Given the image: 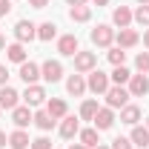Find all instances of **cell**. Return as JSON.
Wrapping results in <instances>:
<instances>
[{
  "label": "cell",
  "mask_w": 149,
  "mask_h": 149,
  "mask_svg": "<svg viewBox=\"0 0 149 149\" xmlns=\"http://www.w3.org/2000/svg\"><path fill=\"white\" fill-rule=\"evenodd\" d=\"M86 89L95 95H106L109 92V74L100 72V69H92L89 72V80H86Z\"/></svg>",
  "instance_id": "cell-1"
},
{
  "label": "cell",
  "mask_w": 149,
  "mask_h": 149,
  "mask_svg": "<svg viewBox=\"0 0 149 149\" xmlns=\"http://www.w3.org/2000/svg\"><path fill=\"white\" fill-rule=\"evenodd\" d=\"M129 89H123V86H109V92H106V106L109 109H123L126 103H129Z\"/></svg>",
  "instance_id": "cell-2"
},
{
  "label": "cell",
  "mask_w": 149,
  "mask_h": 149,
  "mask_svg": "<svg viewBox=\"0 0 149 149\" xmlns=\"http://www.w3.org/2000/svg\"><path fill=\"white\" fill-rule=\"evenodd\" d=\"M112 40H115L112 26H106V23H97V26L92 29V43H95V46H112Z\"/></svg>",
  "instance_id": "cell-3"
},
{
  "label": "cell",
  "mask_w": 149,
  "mask_h": 149,
  "mask_svg": "<svg viewBox=\"0 0 149 149\" xmlns=\"http://www.w3.org/2000/svg\"><path fill=\"white\" fill-rule=\"evenodd\" d=\"M40 77L49 80V83H57V80L63 77V66H60V60H46V63L40 66Z\"/></svg>",
  "instance_id": "cell-4"
},
{
  "label": "cell",
  "mask_w": 149,
  "mask_h": 149,
  "mask_svg": "<svg viewBox=\"0 0 149 149\" xmlns=\"http://www.w3.org/2000/svg\"><path fill=\"white\" fill-rule=\"evenodd\" d=\"M15 37H17V43L35 40V37H37V26L32 23V20H17V26H15Z\"/></svg>",
  "instance_id": "cell-5"
},
{
  "label": "cell",
  "mask_w": 149,
  "mask_h": 149,
  "mask_svg": "<svg viewBox=\"0 0 149 149\" xmlns=\"http://www.w3.org/2000/svg\"><path fill=\"white\" fill-rule=\"evenodd\" d=\"M12 123H15L17 129H26L29 123H35V115L29 112V106H15V109H12Z\"/></svg>",
  "instance_id": "cell-6"
},
{
  "label": "cell",
  "mask_w": 149,
  "mask_h": 149,
  "mask_svg": "<svg viewBox=\"0 0 149 149\" xmlns=\"http://www.w3.org/2000/svg\"><path fill=\"white\" fill-rule=\"evenodd\" d=\"M23 100H26V106H40V103L46 100V89H43V86H37V83H32V86H26Z\"/></svg>",
  "instance_id": "cell-7"
},
{
  "label": "cell",
  "mask_w": 149,
  "mask_h": 149,
  "mask_svg": "<svg viewBox=\"0 0 149 149\" xmlns=\"http://www.w3.org/2000/svg\"><path fill=\"white\" fill-rule=\"evenodd\" d=\"M92 120H95V129H97V132H106V129H112V123H115V115H112L109 106H103V109L95 112Z\"/></svg>",
  "instance_id": "cell-8"
},
{
  "label": "cell",
  "mask_w": 149,
  "mask_h": 149,
  "mask_svg": "<svg viewBox=\"0 0 149 149\" xmlns=\"http://www.w3.org/2000/svg\"><path fill=\"white\" fill-rule=\"evenodd\" d=\"M149 92V77L146 74H132L129 77V95L132 97H143Z\"/></svg>",
  "instance_id": "cell-9"
},
{
  "label": "cell",
  "mask_w": 149,
  "mask_h": 149,
  "mask_svg": "<svg viewBox=\"0 0 149 149\" xmlns=\"http://www.w3.org/2000/svg\"><path fill=\"white\" fill-rule=\"evenodd\" d=\"M95 63H97V55L95 52H77L74 55V69L77 72H92Z\"/></svg>",
  "instance_id": "cell-10"
},
{
  "label": "cell",
  "mask_w": 149,
  "mask_h": 149,
  "mask_svg": "<svg viewBox=\"0 0 149 149\" xmlns=\"http://www.w3.org/2000/svg\"><path fill=\"white\" fill-rule=\"evenodd\" d=\"M37 77H40V66H37V63H32V60L20 63V80H23L26 86H32Z\"/></svg>",
  "instance_id": "cell-11"
},
{
  "label": "cell",
  "mask_w": 149,
  "mask_h": 149,
  "mask_svg": "<svg viewBox=\"0 0 149 149\" xmlns=\"http://www.w3.org/2000/svg\"><path fill=\"white\" fill-rule=\"evenodd\" d=\"M57 52L63 57H74L77 55V37L74 35H63L60 40H57Z\"/></svg>",
  "instance_id": "cell-12"
},
{
  "label": "cell",
  "mask_w": 149,
  "mask_h": 149,
  "mask_svg": "<svg viewBox=\"0 0 149 149\" xmlns=\"http://www.w3.org/2000/svg\"><path fill=\"white\" fill-rule=\"evenodd\" d=\"M77 132H80V123H77V118H74V115H66V118H63V123H60V138L72 141Z\"/></svg>",
  "instance_id": "cell-13"
},
{
  "label": "cell",
  "mask_w": 149,
  "mask_h": 149,
  "mask_svg": "<svg viewBox=\"0 0 149 149\" xmlns=\"http://www.w3.org/2000/svg\"><path fill=\"white\" fill-rule=\"evenodd\" d=\"M20 100V95L12 86H0V109H15Z\"/></svg>",
  "instance_id": "cell-14"
},
{
  "label": "cell",
  "mask_w": 149,
  "mask_h": 149,
  "mask_svg": "<svg viewBox=\"0 0 149 149\" xmlns=\"http://www.w3.org/2000/svg\"><path fill=\"white\" fill-rule=\"evenodd\" d=\"M115 40H118V46H120V49H129V46H135V43H138V32L126 26V29H120V32L115 35Z\"/></svg>",
  "instance_id": "cell-15"
},
{
  "label": "cell",
  "mask_w": 149,
  "mask_h": 149,
  "mask_svg": "<svg viewBox=\"0 0 149 149\" xmlns=\"http://www.w3.org/2000/svg\"><path fill=\"white\" fill-rule=\"evenodd\" d=\"M138 120H141V109L132 106V103H126V106L120 109V123H126V126H138Z\"/></svg>",
  "instance_id": "cell-16"
},
{
  "label": "cell",
  "mask_w": 149,
  "mask_h": 149,
  "mask_svg": "<svg viewBox=\"0 0 149 149\" xmlns=\"http://www.w3.org/2000/svg\"><path fill=\"white\" fill-rule=\"evenodd\" d=\"M129 141H132V146H146L149 149V129L146 126H132V135H129Z\"/></svg>",
  "instance_id": "cell-17"
},
{
  "label": "cell",
  "mask_w": 149,
  "mask_h": 149,
  "mask_svg": "<svg viewBox=\"0 0 149 149\" xmlns=\"http://www.w3.org/2000/svg\"><path fill=\"white\" fill-rule=\"evenodd\" d=\"M66 92L74 95V97H80V95L86 92V80H83V74H72V77L66 80Z\"/></svg>",
  "instance_id": "cell-18"
},
{
  "label": "cell",
  "mask_w": 149,
  "mask_h": 149,
  "mask_svg": "<svg viewBox=\"0 0 149 149\" xmlns=\"http://www.w3.org/2000/svg\"><path fill=\"white\" fill-rule=\"evenodd\" d=\"M9 146H12V149H29L32 141H29V135H26L23 129H15L12 135H9Z\"/></svg>",
  "instance_id": "cell-19"
},
{
  "label": "cell",
  "mask_w": 149,
  "mask_h": 149,
  "mask_svg": "<svg viewBox=\"0 0 149 149\" xmlns=\"http://www.w3.org/2000/svg\"><path fill=\"white\" fill-rule=\"evenodd\" d=\"M112 23H115V26H120V29H126V26L132 23V12L126 9V6H118V9L112 12Z\"/></svg>",
  "instance_id": "cell-20"
},
{
  "label": "cell",
  "mask_w": 149,
  "mask_h": 149,
  "mask_svg": "<svg viewBox=\"0 0 149 149\" xmlns=\"http://www.w3.org/2000/svg\"><path fill=\"white\" fill-rule=\"evenodd\" d=\"M46 112H49L55 120L57 118H66V100H63V97H52V100L46 103Z\"/></svg>",
  "instance_id": "cell-21"
},
{
  "label": "cell",
  "mask_w": 149,
  "mask_h": 149,
  "mask_svg": "<svg viewBox=\"0 0 149 149\" xmlns=\"http://www.w3.org/2000/svg\"><path fill=\"white\" fill-rule=\"evenodd\" d=\"M6 57H9L12 63H26V49H23V43H12V46H6Z\"/></svg>",
  "instance_id": "cell-22"
},
{
  "label": "cell",
  "mask_w": 149,
  "mask_h": 149,
  "mask_svg": "<svg viewBox=\"0 0 149 149\" xmlns=\"http://www.w3.org/2000/svg\"><path fill=\"white\" fill-rule=\"evenodd\" d=\"M69 17L74 23H86V20L92 17V6H72L69 9Z\"/></svg>",
  "instance_id": "cell-23"
},
{
  "label": "cell",
  "mask_w": 149,
  "mask_h": 149,
  "mask_svg": "<svg viewBox=\"0 0 149 149\" xmlns=\"http://www.w3.org/2000/svg\"><path fill=\"white\" fill-rule=\"evenodd\" d=\"M129 77H132V72L126 69V66H115V72L109 74V80L115 83V86H123V83H129Z\"/></svg>",
  "instance_id": "cell-24"
},
{
  "label": "cell",
  "mask_w": 149,
  "mask_h": 149,
  "mask_svg": "<svg viewBox=\"0 0 149 149\" xmlns=\"http://www.w3.org/2000/svg\"><path fill=\"white\" fill-rule=\"evenodd\" d=\"M35 126L40 132H49L52 126H55V118H52L49 112H37V115H35Z\"/></svg>",
  "instance_id": "cell-25"
},
{
  "label": "cell",
  "mask_w": 149,
  "mask_h": 149,
  "mask_svg": "<svg viewBox=\"0 0 149 149\" xmlns=\"http://www.w3.org/2000/svg\"><path fill=\"white\" fill-rule=\"evenodd\" d=\"M55 35H57V26L52 23V20H46V23L37 26V40H52Z\"/></svg>",
  "instance_id": "cell-26"
},
{
  "label": "cell",
  "mask_w": 149,
  "mask_h": 149,
  "mask_svg": "<svg viewBox=\"0 0 149 149\" xmlns=\"http://www.w3.org/2000/svg\"><path fill=\"white\" fill-rule=\"evenodd\" d=\"M77 135H80V143H83L86 149H89V146L95 149L97 143H100V141H97V129H80Z\"/></svg>",
  "instance_id": "cell-27"
},
{
  "label": "cell",
  "mask_w": 149,
  "mask_h": 149,
  "mask_svg": "<svg viewBox=\"0 0 149 149\" xmlns=\"http://www.w3.org/2000/svg\"><path fill=\"white\" fill-rule=\"evenodd\" d=\"M97 109H100L97 100H83V106H80V118H83V120H92Z\"/></svg>",
  "instance_id": "cell-28"
},
{
  "label": "cell",
  "mask_w": 149,
  "mask_h": 149,
  "mask_svg": "<svg viewBox=\"0 0 149 149\" xmlns=\"http://www.w3.org/2000/svg\"><path fill=\"white\" fill-rule=\"evenodd\" d=\"M135 66H138L141 74H149V52H141V55L135 57Z\"/></svg>",
  "instance_id": "cell-29"
},
{
  "label": "cell",
  "mask_w": 149,
  "mask_h": 149,
  "mask_svg": "<svg viewBox=\"0 0 149 149\" xmlns=\"http://www.w3.org/2000/svg\"><path fill=\"white\" fill-rule=\"evenodd\" d=\"M123 60H126V52H123L120 46L109 52V63H112V66H123Z\"/></svg>",
  "instance_id": "cell-30"
},
{
  "label": "cell",
  "mask_w": 149,
  "mask_h": 149,
  "mask_svg": "<svg viewBox=\"0 0 149 149\" xmlns=\"http://www.w3.org/2000/svg\"><path fill=\"white\" fill-rule=\"evenodd\" d=\"M132 17L138 20L141 26H149V3H146V6H138V12H135Z\"/></svg>",
  "instance_id": "cell-31"
},
{
  "label": "cell",
  "mask_w": 149,
  "mask_h": 149,
  "mask_svg": "<svg viewBox=\"0 0 149 149\" xmlns=\"http://www.w3.org/2000/svg\"><path fill=\"white\" fill-rule=\"evenodd\" d=\"M109 149H132V141H129V138H115Z\"/></svg>",
  "instance_id": "cell-32"
},
{
  "label": "cell",
  "mask_w": 149,
  "mask_h": 149,
  "mask_svg": "<svg viewBox=\"0 0 149 149\" xmlns=\"http://www.w3.org/2000/svg\"><path fill=\"white\" fill-rule=\"evenodd\" d=\"M29 149H52V141L49 138H37V141H32Z\"/></svg>",
  "instance_id": "cell-33"
},
{
  "label": "cell",
  "mask_w": 149,
  "mask_h": 149,
  "mask_svg": "<svg viewBox=\"0 0 149 149\" xmlns=\"http://www.w3.org/2000/svg\"><path fill=\"white\" fill-rule=\"evenodd\" d=\"M12 12V0H0V17H6Z\"/></svg>",
  "instance_id": "cell-34"
},
{
  "label": "cell",
  "mask_w": 149,
  "mask_h": 149,
  "mask_svg": "<svg viewBox=\"0 0 149 149\" xmlns=\"http://www.w3.org/2000/svg\"><path fill=\"white\" fill-rule=\"evenodd\" d=\"M6 80H9V69L0 63V86H6Z\"/></svg>",
  "instance_id": "cell-35"
},
{
  "label": "cell",
  "mask_w": 149,
  "mask_h": 149,
  "mask_svg": "<svg viewBox=\"0 0 149 149\" xmlns=\"http://www.w3.org/2000/svg\"><path fill=\"white\" fill-rule=\"evenodd\" d=\"M29 6H32V9H46L49 0H29Z\"/></svg>",
  "instance_id": "cell-36"
},
{
  "label": "cell",
  "mask_w": 149,
  "mask_h": 149,
  "mask_svg": "<svg viewBox=\"0 0 149 149\" xmlns=\"http://www.w3.org/2000/svg\"><path fill=\"white\" fill-rule=\"evenodd\" d=\"M66 3H69V6H86L89 0H66Z\"/></svg>",
  "instance_id": "cell-37"
},
{
  "label": "cell",
  "mask_w": 149,
  "mask_h": 149,
  "mask_svg": "<svg viewBox=\"0 0 149 149\" xmlns=\"http://www.w3.org/2000/svg\"><path fill=\"white\" fill-rule=\"evenodd\" d=\"M6 143H9V138H6V132H0V149L6 146Z\"/></svg>",
  "instance_id": "cell-38"
},
{
  "label": "cell",
  "mask_w": 149,
  "mask_h": 149,
  "mask_svg": "<svg viewBox=\"0 0 149 149\" xmlns=\"http://www.w3.org/2000/svg\"><path fill=\"white\" fill-rule=\"evenodd\" d=\"M143 43H146V49H149V29L143 32Z\"/></svg>",
  "instance_id": "cell-39"
},
{
  "label": "cell",
  "mask_w": 149,
  "mask_h": 149,
  "mask_svg": "<svg viewBox=\"0 0 149 149\" xmlns=\"http://www.w3.org/2000/svg\"><path fill=\"white\" fill-rule=\"evenodd\" d=\"M95 6H106V3H109V0H92Z\"/></svg>",
  "instance_id": "cell-40"
},
{
  "label": "cell",
  "mask_w": 149,
  "mask_h": 149,
  "mask_svg": "<svg viewBox=\"0 0 149 149\" xmlns=\"http://www.w3.org/2000/svg\"><path fill=\"white\" fill-rule=\"evenodd\" d=\"M69 149H86V146H83V143H72Z\"/></svg>",
  "instance_id": "cell-41"
},
{
  "label": "cell",
  "mask_w": 149,
  "mask_h": 149,
  "mask_svg": "<svg viewBox=\"0 0 149 149\" xmlns=\"http://www.w3.org/2000/svg\"><path fill=\"white\" fill-rule=\"evenodd\" d=\"M0 49H6V37L0 35Z\"/></svg>",
  "instance_id": "cell-42"
},
{
  "label": "cell",
  "mask_w": 149,
  "mask_h": 149,
  "mask_svg": "<svg viewBox=\"0 0 149 149\" xmlns=\"http://www.w3.org/2000/svg\"><path fill=\"white\" fill-rule=\"evenodd\" d=\"M138 3H141V6H146V3H149V0H138Z\"/></svg>",
  "instance_id": "cell-43"
},
{
  "label": "cell",
  "mask_w": 149,
  "mask_h": 149,
  "mask_svg": "<svg viewBox=\"0 0 149 149\" xmlns=\"http://www.w3.org/2000/svg\"><path fill=\"white\" fill-rule=\"evenodd\" d=\"M95 149H109V146H95Z\"/></svg>",
  "instance_id": "cell-44"
},
{
  "label": "cell",
  "mask_w": 149,
  "mask_h": 149,
  "mask_svg": "<svg viewBox=\"0 0 149 149\" xmlns=\"http://www.w3.org/2000/svg\"><path fill=\"white\" fill-rule=\"evenodd\" d=\"M146 129H149V118H146Z\"/></svg>",
  "instance_id": "cell-45"
},
{
  "label": "cell",
  "mask_w": 149,
  "mask_h": 149,
  "mask_svg": "<svg viewBox=\"0 0 149 149\" xmlns=\"http://www.w3.org/2000/svg\"><path fill=\"white\" fill-rule=\"evenodd\" d=\"M0 112H3V109H0Z\"/></svg>",
  "instance_id": "cell-46"
}]
</instances>
